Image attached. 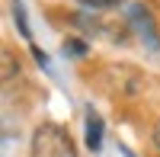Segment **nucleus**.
I'll return each instance as SVG.
<instances>
[{
	"label": "nucleus",
	"mask_w": 160,
	"mask_h": 157,
	"mask_svg": "<svg viewBox=\"0 0 160 157\" xmlns=\"http://www.w3.org/2000/svg\"><path fill=\"white\" fill-rule=\"evenodd\" d=\"M29 154L32 157H77V148H74V138L64 132L61 125L45 122V125L35 128Z\"/></svg>",
	"instance_id": "nucleus-1"
},
{
	"label": "nucleus",
	"mask_w": 160,
	"mask_h": 157,
	"mask_svg": "<svg viewBox=\"0 0 160 157\" xmlns=\"http://www.w3.org/2000/svg\"><path fill=\"white\" fill-rule=\"evenodd\" d=\"M102 80L118 96H138L141 90L148 87V74H141L135 64H106L102 68Z\"/></svg>",
	"instance_id": "nucleus-2"
},
{
	"label": "nucleus",
	"mask_w": 160,
	"mask_h": 157,
	"mask_svg": "<svg viewBox=\"0 0 160 157\" xmlns=\"http://www.w3.org/2000/svg\"><path fill=\"white\" fill-rule=\"evenodd\" d=\"M131 26H135V32L144 38V45L151 51H160V32L154 26V16L144 7H131Z\"/></svg>",
	"instance_id": "nucleus-3"
},
{
	"label": "nucleus",
	"mask_w": 160,
	"mask_h": 157,
	"mask_svg": "<svg viewBox=\"0 0 160 157\" xmlns=\"http://www.w3.org/2000/svg\"><path fill=\"white\" fill-rule=\"evenodd\" d=\"M99 144H102V119L90 109V112H87V148L96 151Z\"/></svg>",
	"instance_id": "nucleus-4"
},
{
	"label": "nucleus",
	"mask_w": 160,
	"mask_h": 157,
	"mask_svg": "<svg viewBox=\"0 0 160 157\" xmlns=\"http://www.w3.org/2000/svg\"><path fill=\"white\" fill-rule=\"evenodd\" d=\"M13 16H16V26H19V35L26 38V42H32V32H29V26H26V10L19 0H13Z\"/></svg>",
	"instance_id": "nucleus-5"
},
{
	"label": "nucleus",
	"mask_w": 160,
	"mask_h": 157,
	"mask_svg": "<svg viewBox=\"0 0 160 157\" xmlns=\"http://www.w3.org/2000/svg\"><path fill=\"white\" fill-rule=\"evenodd\" d=\"M64 51L74 55V58H80V55H87V45L80 42V38H68V42H64Z\"/></svg>",
	"instance_id": "nucleus-6"
},
{
	"label": "nucleus",
	"mask_w": 160,
	"mask_h": 157,
	"mask_svg": "<svg viewBox=\"0 0 160 157\" xmlns=\"http://www.w3.org/2000/svg\"><path fill=\"white\" fill-rule=\"evenodd\" d=\"M3 80H13V51H3Z\"/></svg>",
	"instance_id": "nucleus-7"
},
{
	"label": "nucleus",
	"mask_w": 160,
	"mask_h": 157,
	"mask_svg": "<svg viewBox=\"0 0 160 157\" xmlns=\"http://www.w3.org/2000/svg\"><path fill=\"white\" fill-rule=\"evenodd\" d=\"M151 138H154V144L160 148V119H157V125H154V132H151Z\"/></svg>",
	"instance_id": "nucleus-8"
},
{
	"label": "nucleus",
	"mask_w": 160,
	"mask_h": 157,
	"mask_svg": "<svg viewBox=\"0 0 160 157\" xmlns=\"http://www.w3.org/2000/svg\"><path fill=\"white\" fill-rule=\"evenodd\" d=\"M90 7H109V3H115V0H87Z\"/></svg>",
	"instance_id": "nucleus-9"
}]
</instances>
